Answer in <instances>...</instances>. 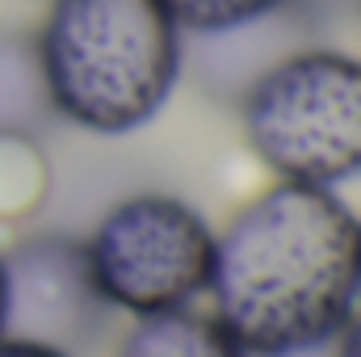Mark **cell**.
I'll use <instances>...</instances> for the list:
<instances>
[{
	"label": "cell",
	"mask_w": 361,
	"mask_h": 357,
	"mask_svg": "<svg viewBox=\"0 0 361 357\" xmlns=\"http://www.w3.org/2000/svg\"><path fill=\"white\" fill-rule=\"evenodd\" d=\"M206 294L248 357L315 353L361 303V219L336 189L277 181L214 231Z\"/></svg>",
	"instance_id": "obj_1"
},
{
	"label": "cell",
	"mask_w": 361,
	"mask_h": 357,
	"mask_svg": "<svg viewBox=\"0 0 361 357\" xmlns=\"http://www.w3.org/2000/svg\"><path fill=\"white\" fill-rule=\"evenodd\" d=\"M34 42L55 118L89 135L143 131L185 68L164 0H51Z\"/></svg>",
	"instance_id": "obj_2"
},
{
	"label": "cell",
	"mask_w": 361,
	"mask_h": 357,
	"mask_svg": "<svg viewBox=\"0 0 361 357\" xmlns=\"http://www.w3.org/2000/svg\"><path fill=\"white\" fill-rule=\"evenodd\" d=\"M244 139L277 181L341 189L361 181V59L302 47L252 76Z\"/></svg>",
	"instance_id": "obj_3"
},
{
	"label": "cell",
	"mask_w": 361,
	"mask_h": 357,
	"mask_svg": "<svg viewBox=\"0 0 361 357\" xmlns=\"http://www.w3.org/2000/svg\"><path fill=\"white\" fill-rule=\"evenodd\" d=\"M92 282L109 311L160 315L193 307L214 273V227L173 193L114 202L85 240Z\"/></svg>",
	"instance_id": "obj_4"
},
{
	"label": "cell",
	"mask_w": 361,
	"mask_h": 357,
	"mask_svg": "<svg viewBox=\"0 0 361 357\" xmlns=\"http://www.w3.org/2000/svg\"><path fill=\"white\" fill-rule=\"evenodd\" d=\"M4 307L0 337L51 345L59 353H85L105 328V298L92 282L85 240L42 231L0 253Z\"/></svg>",
	"instance_id": "obj_5"
},
{
	"label": "cell",
	"mask_w": 361,
	"mask_h": 357,
	"mask_svg": "<svg viewBox=\"0 0 361 357\" xmlns=\"http://www.w3.org/2000/svg\"><path fill=\"white\" fill-rule=\"evenodd\" d=\"M51 122H55V109L42 80L38 42L30 34L0 30V139L25 143V139H38Z\"/></svg>",
	"instance_id": "obj_6"
},
{
	"label": "cell",
	"mask_w": 361,
	"mask_h": 357,
	"mask_svg": "<svg viewBox=\"0 0 361 357\" xmlns=\"http://www.w3.org/2000/svg\"><path fill=\"white\" fill-rule=\"evenodd\" d=\"M114 357H248L240 341L206 311L177 307L160 315H139Z\"/></svg>",
	"instance_id": "obj_7"
},
{
	"label": "cell",
	"mask_w": 361,
	"mask_h": 357,
	"mask_svg": "<svg viewBox=\"0 0 361 357\" xmlns=\"http://www.w3.org/2000/svg\"><path fill=\"white\" fill-rule=\"evenodd\" d=\"M290 0H164L180 34H202V38H227L240 30H252L281 13Z\"/></svg>",
	"instance_id": "obj_8"
},
{
	"label": "cell",
	"mask_w": 361,
	"mask_h": 357,
	"mask_svg": "<svg viewBox=\"0 0 361 357\" xmlns=\"http://www.w3.org/2000/svg\"><path fill=\"white\" fill-rule=\"evenodd\" d=\"M0 357H72V353H59V349L34 345V341H17V337H0Z\"/></svg>",
	"instance_id": "obj_9"
},
{
	"label": "cell",
	"mask_w": 361,
	"mask_h": 357,
	"mask_svg": "<svg viewBox=\"0 0 361 357\" xmlns=\"http://www.w3.org/2000/svg\"><path fill=\"white\" fill-rule=\"evenodd\" d=\"M336 357H361V311L349 315V324L336 337Z\"/></svg>",
	"instance_id": "obj_10"
},
{
	"label": "cell",
	"mask_w": 361,
	"mask_h": 357,
	"mask_svg": "<svg viewBox=\"0 0 361 357\" xmlns=\"http://www.w3.org/2000/svg\"><path fill=\"white\" fill-rule=\"evenodd\" d=\"M0 307H4V265H0Z\"/></svg>",
	"instance_id": "obj_11"
}]
</instances>
